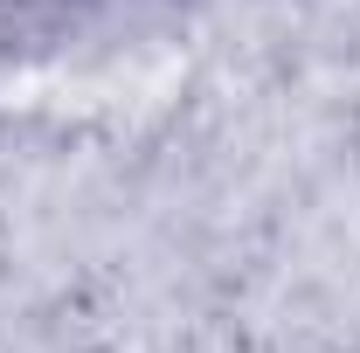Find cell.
Segmentation results:
<instances>
[{
  "label": "cell",
  "mask_w": 360,
  "mask_h": 353,
  "mask_svg": "<svg viewBox=\"0 0 360 353\" xmlns=\"http://www.w3.org/2000/svg\"><path fill=\"white\" fill-rule=\"evenodd\" d=\"M0 7H7V0H0Z\"/></svg>",
  "instance_id": "1"
}]
</instances>
